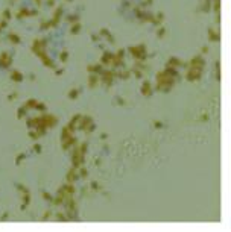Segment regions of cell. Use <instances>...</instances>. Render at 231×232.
Here are the masks:
<instances>
[{"mask_svg":"<svg viewBox=\"0 0 231 232\" xmlns=\"http://www.w3.org/2000/svg\"><path fill=\"white\" fill-rule=\"evenodd\" d=\"M18 97V93H11L9 96H8V100H15Z\"/></svg>","mask_w":231,"mask_h":232,"instance_id":"db71d44e","label":"cell"},{"mask_svg":"<svg viewBox=\"0 0 231 232\" xmlns=\"http://www.w3.org/2000/svg\"><path fill=\"white\" fill-rule=\"evenodd\" d=\"M41 118H43V121H44L47 130H49V129H53V127L58 124V117L53 116V114H46V113H43V114H41Z\"/></svg>","mask_w":231,"mask_h":232,"instance_id":"ba28073f","label":"cell"},{"mask_svg":"<svg viewBox=\"0 0 231 232\" xmlns=\"http://www.w3.org/2000/svg\"><path fill=\"white\" fill-rule=\"evenodd\" d=\"M152 3H154V0H143V2L138 5V6H140V8H143V9H147L149 6H152Z\"/></svg>","mask_w":231,"mask_h":232,"instance_id":"ab89813d","label":"cell"},{"mask_svg":"<svg viewBox=\"0 0 231 232\" xmlns=\"http://www.w3.org/2000/svg\"><path fill=\"white\" fill-rule=\"evenodd\" d=\"M8 219H9V214H8V213H5V214L0 217V220H8Z\"/></svg>","mask_w":231,"mask_h":232,"instance_id":"6f0895ef","label":"cell"},{"mask_svg":"<svg viewBox=\"0 0 231 232\" xmlns=\"http://www.w3.org/2000/svg\"><path fill=\"white\" fill-rule=\"evenodd\" d=\"M210 52V49H208V46H204L202 49H201V55H207Z\"/></svg>","mask_w":231,"mask_h":232,"instance_id":"11a10c76","label":"cell"},{"mask_svg":"<svg viewBox=\"0 0 231 232\" xmlns=\"http://www.w3.org/2000/svg\"><path fill=\"white\" fill-rule=\"evenodd\" d=\"M79 18H81V17H79V14H69L66 20H67V21H69L70 24H73V23L79 21Z\"/></svg>","mask_w":231,"mask_h":232,"instance_id":"d6a6232c","label":"cell"},{"mask_svg":"<svg viewBox=\"0 0 231 232\" xmlns=\"http://www.w3.org/2000/svg\"><path fill=\"white\" fill-rule=\"evenodd\" d=\"M26 116H27V109H26V106H24V105H21V106L17 109V118H20V120H21V118H24Z\"/></svg>","mask_w":231,"mask_h":232,"instance_id":"f1b7e54d","label":"cell"},{"mask_svg":"<svg viewBox=\"0 0 231 232\" xmlns=\"http://www.w3.org/2000/svg\"><path fill=\"white\" fill-rule=\"evenodd\" d=\"M152 124H154V127H155V129H163V127H164V123H163V121H160V120H154V123H152Z\"/></svg>","mask_w":231,"mask_h":232,"instance_id":"ee69618b","label":"cell"},{"mask_svg":"<svg viewBox=\"0 0 231 232\" xmlns=\"http://www.w3.org/2000/svg\"><path fill=\"white\" fill-rule=\"evenodd\" d=\"M208 118H210V117H208V114H207V113H202V114H201V117H199V120H201V121H208Z\"/></svg>","mask_w":231,"mask_h":232,"instance_id":"816d5d0a","label":"cell"},{"mask_svg":"<svg viewBox=\"0 0 231 232\" xmlns=\"http://www.w3.org/2000/svg\"><path fill=\"white\" fill-rule=\"evenodd\" d=\"M99 40H101L99 33H93V35H91V41H93V43H98Z\"/></svg>","mask_w":231,"mask_h":232,"instance_id":"f5cc1de1","label":"cell"},{"mask_svg":"<svg viewBox=\"0 0 231 232\" xmlns=\"http://www.w3.org/2000/svg\"><path fill=\"white\" fill-rule=\"evenodd\" d=\"M55 217H56V220H59V222H61V220H62V222H66V220H67L66 213H56V216H55Z\"/></svg>","mask_w":231,"mask_h":232,"instance_id":"f6af8a7d","label":"cell"},{"mask_svg":"<svg viewBox=\"0 0 231 232\" xmlns=\"http://www.w3.org/2000/svg\"><path fill=\"white\" fill-rule=\"evenodd\" d=\"M35 109H37V111H40V113H46L47 106H46V103H43V102H38V103H37V106H35Z\"/></svg>","mask_w":231,"mask_h":232,"instance_id":"f35d334b","label":"cell"},{"mask_svg":"<svg viewBox=\"0 0 231 232\" xmlns=\"http://www.w3.org/2000/svg\"><path fill=\"white\" fill-rule=\"evenodd\" d=\"M101 138H102V140H107V138H108V133H105V132L101 133Z\"/></svg>","mask_w":231,"mask_h":232,"instance_id":"91938a15","label":"cell"},{"mask_svg":"<svg viewBox=\"0 0 231 232\" xmlns=\"http://www.w3.org/2000/svg\"><path fill=\"white\" fill-rule=\"evenodd\" d=\"M125 53H126V50H125V49H119L114 55L117 56V58H120V59H125Z\"/></svg>","mask_w":231,"mask_h":232,"instance_id":"7bdbcfd3","label":"cell"},{"mask_svg":"<svg viewBox=\"0 0 231 232\" xmlns=\"http://www.w3.org/2000/svg\"><path fill=\"white\" fill-rule=\"evenodd\" d=\"M199 11L204 12V14L210 12V11H211V0H202V5H201Z\"/></svg>","mask_w":231,"mask_h":232,"instance_id":"cb8c5ba5","label":"cell"},{"mask_svg":"<svg viewBox=\"0 0 231 232\" xmlns=\"http://www.w3.org/2000/svg\"><path fill=\"white\" fill-rule=\"evenodd\" d=\"M58 59H59L61 62H67V61H69V52H67V50H62V52L59 53Z\"/></svg>","mask_w":231,"mask_h":232,"instance_id":"8d00e7d4","label":"cell"},{"mask_svg":"<svg viewBox=\"0 0 231 232\" xmlns=\"http://www.w3.org/2000/svg\"><path fill=\"white\" fill-rule=\"evenodd\" d=\"M104 68H105V67H104L101 62L87 65V71H88V73H91V74H101V73L104 71Z\"/></svg>","mask_w":231,"mask_h":232,"instance_id":"2e32d148","label":"cell"},{"mask_svg":"<svg viewBox=\"0 0 231 232\" xmlns=\"http://www.w3.org/2000/svg\"><path fill=\"white\" fill-rule=\"evenodd\" d=\"M30 50L34 52V55L37 58H44L47 56V40L46 38H35L32 41V46H30Z\"/></svg>","mask_w":231,"mask_h":232,"instance_id":"3957f363","label":"cell"},{"mask_svg":"<svg viewBox=\"0 0 231 232\" xmlns=\"http://www.w3.org/2000/svg\"><path fill=\"white\" fill-rule=\"evenodd\" d=\"M207 36H208V41L210 43H219L221 41V32L216 30L215 27L207 29Z\"/></svg>","mask_w":231,"mask_h":232,"instance_id":"7c38bea8","label":"cell"},{"mask_svg":"<svg viewBox=\"0 0 231 232\" xmlns=\"http://www.w3.org/2000/svg\"><path fill=\"white\" fill-rule=\"evenodd\" d=\"M50 217H52V211H50V209H47V211H46V214H44L41 219H43V220H49Z\"/></svg>","mask_w":231,"mask_h":232,"instance_id":"f907efd6","label":"cell"},{"mask_svg":"<svg viewBox=\"0 0 231 232\" xmlns=\"http://www.w3.org/2000/svg\"><path fill=\"white\" fill-rule=\"evenodd\" d=\"M163 21H164V14H163V12H157V14H154V20H152L151 24H154V26H161Z\"/></svg>","mask_w":231,"mask_h":232,"instance_id":"7402d4cb","label":"cell"},{"mask_svg":"<svg viewBox=\"0 0 231 232\" xmlns=\"http://www.w3.org/2000/svg\"><path fill=\"white\" fill-rule=\"evenodd\" d=\"M27 135H29V137H30V138H32L34 141H37V140H40V137H41V135H40V133H38V132H37L35 129H29V132H27Z\"/></svg>","mask_w":231,"mask_h":232,"instance_id":"e575fe53","label":"cell"},{"mask_svg":"<svg viewBox=\"0 0 231 232\" xmlns=\"http://www.w3.org/2000/svg\"><path fill=\"white\" fill-rule=\"evenodd\" d=\"M40 30H50V23L49 20H43L40 23Z\"/></svg>","mask_w":231,"mask_h":232,"instance_id":"d590c367","label":"cell"},{"mask_svg":"<svg viewBox=\"0 0 231 232\" xmlns=\"http://www.w3.org/2000/svg\"><path fill=\"white\" fill-rule=\"evenodd\" d=\"M166 65H169V67H173V68H183V67L186 68V67H187V62L181 61V59H179V58H176V56H170Z\"/></svg>","mask_w":231,"mask_h":232,"instance_id":"8fae6325","label":"cell"},{"mask_svg":"<svg viewBox=\"0 0 231 232\" xmlns=\"http://www.w3.org/2000/svg\"><path fill=\"white\" fill-rule=\"evenodd\" d=\"M64 2H73V0H64Z\"/></svg>","mask_w":231,"mask_h":232,"instance_id":"6125c7cd","label":"cell"},{"mask_svg":"<svg viewBox=\"0 0 231 232\" xmlns=\"http://www.w3.org/2000/svg\"><path fill=\"white\" fill-rule=\"evenodd\" d=\"M131 68H119V70H116V78L117 79H122V81H128V79H131Z\"/></svg>","mask_w":231,"mask_h":232,"instance_id":"4fadbf2b","label":"cell"},{"mask_svg":"<svg viewBox=\"0 0 231 232\" xmlns=\"http://www.w3.org/2000/svg\"><path fill=\"white\" fill-rule=\"evenodd\" d=\"M90 188H91L93 191H99V190H101V185H99L98 181H91V182H90Z\"/></svg>","mask_w":231,"mask_h":232,"instance_id":"60d3db41","label":"cell"},{"mask_svg":"<svg viewBox=\"0 0 231 232\" xmlns=\"http://www.w3.org/2000/svg\"><path fill=\"white\" fill-rule=\"evenodd\" d=\"M116 102H117V105H120V106H122V105H126V100H125L123 97H120V96L116 97Z\"/></svg>","mask_w":231,"mask_h":232,"instance_id":"c3c4849f","label":"cell"},{"mask_svg":"<svg viewBox=\"0 0 231 232\" xmlns=\"http://www.w3.org/2000/svg\"><path fill=\"white\" fill-rule=\"evenodd\" d=\"M81 30H82V24H81L79 21L70 24V33H72V35H78V33H81Z\"/></svg>","mask_w":231,"mask_h":232,"instance_id":"603a6c76","label":"cell"},{"mask_svg":"<svg viewBox=\"0 0 231 232\" xmlns=\"http://www.w3.org/2000/svg\"><path fill=\"white\" fill-rule=\"evenodd\" d=\"M78 175H79L81 179H87V178H88V170H87V167H85V165H81V167L78 168Z\"/></svg>","mask_w":231,"mask_h":232,"instance_id":"4316f807","label":"cell"},{"mask_svg":"<svg viewBox=\"0 0 231 232\" xmlns=\"http://www.w3.org/2000/svg\"><path fill=\"white\" fill-rule=\"evenodd\" d=\"M79 179V175H78V168H75V167H70V170L67 171V175H66V182H76Z\"/></svg>","mask_w":231,"mask_h":232,"instance_id":"9a60e30c","label":"cell"},{"mask_svg":"<svg viewBox=\"0 0 231 232\" xmlns=\"http://www.w3.org/2000/svg\"><path fill=\"white\" fill-rule=\"evenodd\" d=\"M29 79H30V81H35V74H34V73H32V74H29Z\"/></svg>","mask_w":231,"mask_h":232,"instance_id":"94428289","label":"cell"},{"mask_svg":"<svg viewBox=\"0 0 231 232\" xmlns=\"http://www.w3.org/2000/svg\"><path fill=\"white\" fill-rule=\"evenodd\" d=\"M32 149H34V152H35V153H41V150H43V147H41V144H38V143H35Z\"/></svg>","mask_w":231,"mask_h":232,"instance_id":"7dc6e473","label":"cell"},{"mask_svg":"<svg viewBox=\"0 0 231 232\" xmlns=\"http://www.w3.org/2000/svg\"><path fill=\"white\" fill-rule=\"evenodd\" d=\"M81 116H82V114H75V116L70 118L69 124H67V126H69V127H70V129H72L73 132H75V130L78 129V123H79V120H81Z\"/></svg>","mask_w":231,"mask_h":232,"instance_id":"44dd1931","label":"cell"},{"mask_svg":"<svg viewBox=\"0 0 231 232\" xmlns=\"http://www.w3.org/2000/svg\"><path fill=\"white\" fill-rule=\"evenodd\" d=\"M6 27H8V21L2 18V20H0V33H2V32H3Z\"/></svg>","mask_w":231,"mask_h":232,"instance_id":"bcb514c9","label":"cell"},{"mask_svg":"<svg viewBox=\"0 0 231 232\" xmlns=\"http://www.w3.org/2000/svg\"><path fill=\"white\" fill-rule=\"evenodd\" d=\"M41 62L44 64V67L46 68H50V70H55L56 68V64H55V61L47 55V56H44V58H41Z\"/></svg>","mask_w":231,"mask_h":232,"instance_id":"ffe728a7","label":"cell"},{"mask_svg":"<svg viewBox=\"0 0 231 232\" xmlns=\"http://www.w3.org/2000/svg\"><path fill=\"white\" fill-rule=\"evenodd\" d=\"M211 11H215V14L221 12V0H211Z\"/></svg>","mask_w":231,"mask_h":232,"instance_id":"1f68e13d","label":"cell"},{"mask_svg":"<svg viewBox=\"0 0 231 232\" xmlns=\"http://www.w3.org/2000/svg\"><path fill=\"white\" fill-rule=\"evenodd\" d=\"M67 97H69L70 100H75V99H78V97H79V90H78V88H72V90L69 91Z\"/></svg>","mask_w":231,"mask_h":232,"instance_id":"4dcf8cb0","label":"cell"},{"mask_svg":"<svg viewBox=\"0 0 231 232\" xmlns=\"http://www.w3.org/2000/svg\"><path fill=\"white\" fill-rule=\"evenodd\" d=\"M75 135V132L69 127V126H64L62 127V130H61V135H59V138H61V141H64V140H69V138H72Z\"/></svg>","mask_w":231,"mask_h":232,"instance_id":"d6986e66","label":"cell"},{"mask_svg":"<svg viewBox=\"0 0 231 232\" xmlns=\"http://www.w3.org/2000/svg\"><path fill=\"white\" fill-rule=\"evenodd\" d=\"M37 103H38V100H37V99H29V100H26L23 105H24V106H26V109L29 111V109H35Z\"/></svg>","mask_w":231,"mask_h":232,"instance_id":"484cf974","label":"cell"},{"mask_svg":"<svg viewBox=\"0 0 231 232\" xmlns=\"http://www.w3.org/2000/svg\"><path fill=\"white\" fill-rule=\"evenodd\" d=\"M155 35H157V38H164V35H166V27H163V26H157V32H155Z\"/></svg>","mask_w":231,"mask_h":232,"instance_id":"836d02e7","label":"cell"},{"mask_svg":"<svg viewBox=\"0 0 231 232\" xmlns=\"http://www.w3.org/2000/svg\"><path fill=\"white\" fill-rule=\"evenodd\" d=\"M6 38H8V43H9V44H12V46H18V44L21 43L20 35H18V33H15V32H9Z\"/></svg>","mask_w":231,"mask_h":232,"instance_id":"ac0fdd59","label":"cell"},{"mask_svg":"<svg viewBox=\"0 0 231 232\" xmlns=\"http://www.w3.org/2000/svg\"><path fill=\"white\" fill-rule=\"evenodd\" d=\"M55 74H56V76L64 74V68H55Z\"/></svg>","mask_w":231,"mask_h":232,"instance_id":"9f6ffc18","label":"cell"},{"mask_svg":"<svg viewBox=\"0 0 231 232\" xmlns=\"http://www.w3.org/2000/svg\"><path fill=\"white\" fill-rule=\"evenodd\" d=\"M131 74H132L135 79H141V78H143V74H144V71H143V70H138V68L131 67Z\"/></svg>","mask_w":231,"mask_h":232,"instance_id":"83f0119b","label":"cell"},{"mask_svg":"<svg viewBox=\"0 0 231 232\" xmlns=\"http://www.w3.org/2000/svg\"><path fill=\"white\" fill-rule=\"evenodd\" d=\"M78 129H81L87 135H90V133H93L96 130V123L90 116H81V120L78 123Z\"/></svg>","mask_w":231,"mask_h":232,"instance_id":"277c9868","label":"cell"},{"mask_svg":"<svg viewBox=\"0 0 231 232\" xmlns=\"http://www.w3.org/2000/svg\"><path fill=\"white\" fill-rule=\"evenodd\" d=\"M62 15H64V9H62V6H56V8L53 9V15H52V18L49 20V23H50V29L58 27V24H59V21H61V18H62Z\"/></svg>","mask_w":231,"mask_h":232,"instance_id":"52a82bcc","label":"cell"},{"mask_svg":"<svg viewBox=\"0 0 231 232\" xmlns=\"http://www.w3.org/2000/svg\"><path fill=\"white\" fill-rule=\"evenodd\" d=\"M56 5V0H46V6L47 8H55Z\"/></svg>","mask_w":231,"mask_h":232,"instance_id":"681fc988","label":"cell"},{"mask_svg":"<svg viewBox=\"0 0 231 232\" xmlns=\"http://www.w3.org/2000/svg\"><path fill=\"white\" fill-rule=\"evenodd\" d=\"M26 159V153H18L15 158V165H21V162Z\"/></svg>","mask_w":231,"mask_h":232,"instance_id":"74e56055","label":"cell"},{"mask_svg":"<svg viewBox=\"0 0 231 232\" xmlns=\"http://www.w3.org/2000/svg\"><path fill=\"white\" fill-rule=\"evenodd\" d=\"M14 62V55L9 52H0V68L9 70Z\"/></svg>","mask_w":231,"mask_h":232,"instance_id":"8992f818","label":"cell"},{"mask_svg":"<svg viewBox=\"0 0 231 232\" xmlns=\"http://www.w3.org/2000/svg\"><path fill=\"white\" fill-rule=\"evenodd\" d=\"M2 18H3V20H6V21H9L11 18H14V14H12V11H11L9 8L3 9V11H2Z\"/></svg>","mask_w":231,"mask_h":232,"instance_id":"d4e9b609","label":"cell"},{"mask_svg":"<svg viewBox=\"0 0 231 232\" xmlns=\"http://www.w3.org/2000/svg\"><path fill=\"white\" fill-rule=\"evenodd\" d=\"M215 76H216V81L221 82V62L219 61L215 62Z\"/></svg>","mask_w":231,"mask_h":232,"instance_id":"f546056e","label":"cell"},{"mask_svg":"<svg viewBox=\"0 0 231 232\" xmlns=\"http://www.w3.org/2000/svg\"><path fill=\"white\" fill-rule=\"evenodd\" d=\"M101 162H102V161H101L99 158H94V165H98V167H99V165H101Z\"/></svg>","mask_w":231,"mask_h":232,"instance_id":"680465c9","label":"cell"},{"mask_svg":"<svg viewBox=\"0 0 231 232\" xmlns=\"http://www.w3.org/2000/svg\"><path fill=\"white\" fill-rule=\"evenodd\" d=\"M128 53H129L135 61H146L147 56H149V53H147V47H146V44H143V43L128 47Z\"/></svg>","mask_w":231,"mask_h":232,"instance_id":"7a4b0ae2","label":"cell"},{"mask_svg":"<svg viewBox=\"0 0 231 232\" xmlns=\"http://www.w3.org/2000/svg\"><path fill=\"white\" fill-rule=\"evenodd\" d=\"M9 78H11V81L12 82H17V84H20V82H23V79H24V74L21 73V71H18V70H11V73H9Z\"/></svg>","mask_w":231,"mask_h":232,"instance_id":"e0dca14e","label":"cell"},{"mask_svg":"<svg viewBox=\"0 0 231 232\" xmlns=\"http://www.w3.org/2000/svg\"><path fill=\"white\" fill-rule=\"evenodd\" d=\"M178 79H179L178 68L166 65L164 70L157 73V76H155V88L154 90L158 91V93H170Z\"/></svg>","mask_w":231,"mask_h":232,"instance_id":"6da1fadb","label":"cell"},{"mask_svg":"<svg viewBox=\"0 0 231 232\" xmlns=\"http://www.w3.org/2000/svg\"><path fill=\"white\" fill-rule=\"evenodd\" d=\"M140 91H141V96H143V97H151V96L155 93V90H154V85H152L149 81H143V82H141Z\"/></svg>","mask_w":231,"mask_h":232,"instance_id":"9c48e42d","label":"cell"},{"mask_svg":"<svg viewBox=\"0 0 231 232\" xmlns=\"http://www.w3.org/2000/svg\"><path fill=\"white\" fill-rule=\"evenodd\" d=\"M43 199H44L46 202H50V203H52V200H53V196H52L49 191H43Z\"/></svg>","mask_w":231,"mask_h":232,"instance_id":"b9f144b4","label":"cell"},{"mask_svg":"<svg viewBox=\"0 0 231 232\" xmlns=\"http://www.w3.org/2000/svg\"><path fill=\"white\" fill-rule=\"evenodd\" d=\"M99 84H101L99 74H91V73H90V76H88V79H87V87H88L90 90H94V88L99 87Z\"/></svg>","mask_w":231,"mask_h":232,"instance_id":"5bb4252c","label":"cell"},{"mask_svg":"<svg viewBox=\"0 0 231 232\" xmlns=\"http://www.w3.org/2000/svg\"><path fill=\"white\" fill-rule=\"evenodd\" d=\"M113 59H114V53L113 52H110V50H105L104 53H102V56H101V64L105 67V68H110L111 67V62H113Z\"/></svg>","mask_w":231,"mask_h":232,"instance_id":"30bf717a","label":"cell"},{"mask_svg":"<svg viewBox=\"0 0 231 232\" xmlns=\"http://www.w3.org/2000/svg\"><path fill=\"white\" fill-rule=\"evenodd\" d=\"M35 15H38V9H37V8H35V9H29L27 6H21V8L15 12V18H17V20L32 18V17H35Z\"/></svg>","mask_w":231,"mask_h":232,"instance_id":"5b68a950","label":"cell"}]
</instances>
